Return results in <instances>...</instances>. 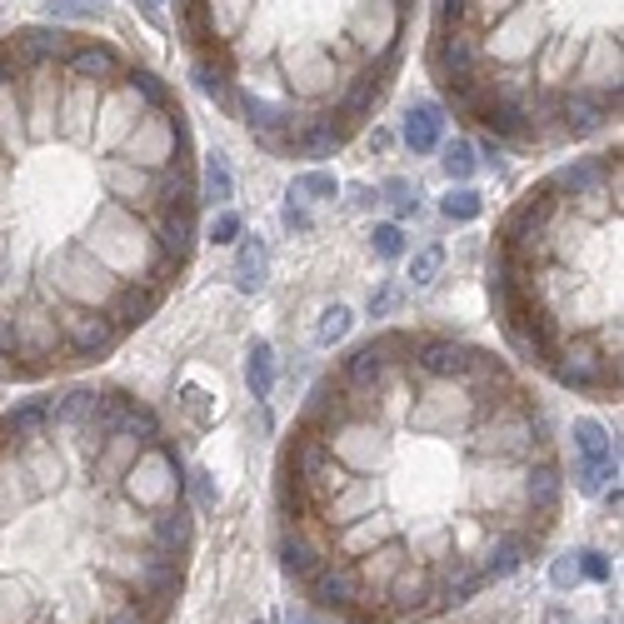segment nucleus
Returning <instances> with one entry per match:
<instances>
[{"instance_id":"1","label":"nucleus","mask_w":624,"mask_h":624,"mask_svg":"<svg viewBox=\"0 0 624 624\" xmlns=\"http://www.w3.org/2000/svg\"><path fill=\"white\" fill-rule=\"evenodd\" d=\"M200 240L195 135L130 50L70 25L0 40V385L100 365Z\"/></svg>"},{"instance_id":"2","label":"nucleus","mask_w":624,"mask_h":624,"mask_svg":"<svg viewBox=\"0 0 624 624\" xmlns=\"http://www.w3.org/2000/svg\"><path fill=\"white\" fill-rule=\"evenodd\" d=\"M420 0H175L200 90L260 150L335 155L390 95Z\"/></svg>"},{"instance_id":"3","label":"nucleus","mask_w":624,"mask_h":624,"mask_svg":"<svg viewBox=\"0 0 624 624\" xmlns=\"http://www.w3.org/2000/svg\"><path fill=\"white\" fill-rule=\"evenodd\" d=\"M490 300L520 360L620 400V145L530 185L490 245Z\"/></svg>"},{"instance_id":"4","label":"nucleus","mask_w":624,"mask_h":624,"mask_svg":"<svg viewBox=\"0 0 624 624\" xmlns=\"http://www.w3.org/2000/svg\"><path fill=\"white\" fill-rule=\"evenodd\" d=\"M430 75L515 150L585 140L620 120V0H435Z\"/></svg>"},{"instance_id":"5","label":"nucleus","mask_w":624,"mask_h":624,"mask_svg":"<svg viewBox=\"0 0 624 624\" xmlns=\"http://www.w3.org/2000/svg\"><path fill=\"white\" fill-rule=\"evenodd\" d=\"M440 140H445V105L420 100V105L405 115V145H410L415 155H435Z\"/></svg>"},{"instance_id":"6","label":"nucleus","mask_w":624,"mask_h":624,"mask_svg":"<svg viewBox=\"0 0 624 624\" xmlns=\"http://www.w3.org/2000/svg\"><path fill=\"white\" fill-rule=\"evenodd\" d=\"M575 460L580 465H620V450H615V440H610V430L600 425V420H575Z\"/></svg>"},{"instance_id":"7","label":"nucleus","mask_w":624,"mask_h":624,"mask_svg":"<svg viewBox=\"0 0 624 624\" xmlns=\"http://www.w3.org/2000/svg\"><path fill=\"white\" fill-rule=\"evenodd\" d=\"M245 390H250V400H270V390H275V350H270V340H250V350H245Z\"/></svg>"},{"instance_id":"8","label":"nucleus","mask_w":624,"mask_h":624,"mask_svg":"<svg viewBox=\"0 0 624 624\" xmlns=\"http://www.w3.org/2000/svg\"><path fill=\"white\" fill-rule=\"evenodd\" d=\"M235 285H240V295H260L265 290V240L260 235L240 245V255H235Z\"/></svg>"},{"instance_id":"9","label":"nucleus","mask_w":624,"mask_h":624,"mask_svg":"<svg viewBox=\"0 0 624 624\" xmlns=\"http://www.w3.org/2000/svg\"><path fill=\"white\" fill-rule=\"evenodd\" d=\"M340 195V180L330 170H300L290 180V205H320V200H335Z\"/></svg>"},{"instance_id":"10","label":"nucleus","mask_w":624,"mask_h":624,"mask_svg":"<svg viewBox=\"0 0 624 624\" xmlns=\"http://www.w3.org/2000/svg\"><path fill=\"white\" fill-rule=\"evenodd\" d=\"M440 165H445V175L450 180H470L475 170H480V155H475V145L470 140H440Z\"/></svg>"},{"instance_id":"11","label":"nucleus","mask_w":624,"mask_h":624,"mask_svg":"<svg viewBox=\"0 0 624 624\" xmlns=\"http://www.w3.org/2000/svg\"><path fill=\"white\" fill-rule=\"evenodd\" d=\"M350 325H355L350 305H325V310H320V325H315V345H320V350H335V345L350 335Z\"/></svg>"},{"instance_id":"12","label":"nucleus","mask_w":624,"mask_h":624,"mask_svg":"<svg viewBox=\"0 0 624 624\" xmlns=\"http://www.w3.org/2000/svg\"><path fill=\"white\" fill-rule=\"evenodd\" d=\"M480 210H485V195H480V190H470V185H460V190H450V195L440 200V215H445V220H455V225L480 220Z\"/></svg>"},{"instance_id":"13","label":"nucleus","mask_w":624,"mask_h":624,"mask_svg":"<svg viewBox=\"0 0 624 624\" xmlns=\"http://www.w3.org/2000/svg\"><path fill=\"white\" fill-rule=\"evenodd\" d=\"M440 270H445V245H425V250H415L410 255V285L415 290H425V285H435L440 280Z\"/></svg>"},{"instance_id":"14","label":"nucleus","mask_w":624,"mask_h":624,"mask_svg":"<svg viewBox=\"0 0 624 624\" xmlns=\"http://www.w3.org/2000/svg\"><path fill=\"white\" fill-rule=\"evenodd\" d=\"M230 190H235V185H230V165H225V160L215 155V160L205 165V185H200V200H210L215 210H225V205H230Z\"/></svg>"},{"instance_id":"15","label":"nucleus","mask_w":624,"mask_h":624,"mask_svg":"<svg viewBox=\"0 0 624 624\" xmlns=\"http://www.w3.org/2000/svg\"><path fill=\"white\" fill-rule=\"evenodd\" d=\"M610 480H620V465H580L575 460V490L580 495H605Z\"/></svg>"},{"instance_id":"16","label":"nucleus","mask_w":624,"mask_h":624,"mask_svg":"<svg viewBox=\"0 0 624 624\" xmlns=\"http://www.w3.org/2000/svg\"><path fill=\"white\" fill-rule=\"evenodd\" d=\"M370 250H375L380 260H400V255H405V230H400L395 220L375 225V230H370Z\"/></svg>"},{"instance_id":"17","label":"nucleus","mask_w":624,"mask_h":624,"mask_svg":"<svg viewBox=\"0 0 624 624\" xmlns=\"http://www.w3.org/2000/svg\"><path fill=\"white\" fill-rule=\"evenodd\" d=\"M185 500H190V510H200V515H210V510L220 505V495H215V480H210L205 470H195V475H185Z\"/></svg>"},{"instance_id":"18","label":"nucleus","mask_w":624,"mask_h":624,"mask_svg":"<svg viewBox=\"0 0 624 624\" xmlns=\"http://www.w3.org/2000/svg\"><path fill=\"white\" fill-rule=\"evenodd\" d=\"M385 195H390V205H395V215H400V220H410V215L420 210V190H415L410 180H400V175H395V180H385Z\"/></svg>"},{"instance_id":"19","label":"nucleus","mask_w":624,"mask_h":624,"mask_svg":"<svg viewBox=\"0 0 624 624\" xmlns=\"http://www.w3.org/2000/svg\"><path fill=\"white\" fill-rule=\"evenodd\" d=\"M575 565H580V580H595V585L610 580V555H605V550H580Z\"/></svg>"},{"instance_id":"20","label":"nucleus","mask_w":624,"mask_h":624,"mask_svg":"<svg viewBox=\"0 0 624 624\" xmlns=\"http://www.w3.org/2000/svg\"><path fill=\"white\" fill-rule=\"evenodd\" d=\"M180 410H185V420H190V425H210V395H205V390L185 385V395H180Z\"/></svg>"},{"instance_id":"21","label":"nucleus","mask_w":624,"mask_h":624,"mask_svg":"<svg viewBox=\"0 0 624 624\" xmlns=\"http://www.w3.org/2000/svg\"><path fill=\"white\" fill-rule=\"evenodd\" d=\"M240 230H245V225H240V215H235V210H220V215L210 220V240H215V245L240 240Z\"/></svg>"},{"instance_id":"22","label":"nucleus","mask_w":624,"mask_h":624,"mask_svg":"<svg viewBox=\"0 0 624 624\" xmlns=\"http://www.w3.org/2000/svg\"><path fill=\"white\" fill-rule=\"evenodd\" d=\"M550 585H555V590H575V585H580V565H575V555H560V560L550 565Z\"/></svg>"},{"instance_id":"23","label":"nucleus","mask_w":624,"mask_h":624,"mask_svg":"<svg viewBox=\"0 0 624 624\" xmlns=\"http://www.w3.org/2000/svg\"><path fill=\"white\" fill-rule=\"evenodd\" d=\"M100 10V0H50V15H55V25L60 20H80V15H95Z\"/></svg>"},{"instance_id":"24","label":"nucleus","mask_w":624,"mask_h":624,"mask_svg":"<svg viewBox=\"0 0 624 624\" xmlns=\"http://www.w3.org/2000/svg\"><path fill=\"white\" fill-rule=\"evenodd\" d=\"M390 310H395V285H380V290L370 295V315H375V320H385Z\"/></svg>"},{"instance_id":"25","label":"nucleus","mask_w":624,"mask_h":624,"mask_svg":"<svg viewBox=\"0 0 624 624\" xmlns=\"http://www.w3.org/2000/svg\"><path fill=\"white\" fill-rule=\"evenodd\" d=\"M285 225H290V230H310V215H305V205H285Z\"/></svg>"},{"instance_id":"26","label":"nucleus","mask_w":624,"mask_h":624,"mask_svg":"<svg viewBox=\"0 0 624 624\" xmlns=\"http://www.w3.org/2000/svg\"><path fill=\"white\" fill-rule=\"evenodd\" d=\"M350 195H355V205H370V200H380V195H375V190H370V185H355V190H350Z\"/></svg>"},{"instance_id":"27","label":"nucleus","mask_w":624,"mask_h":624,"mask_svg":"<svg viewBox=\"0 0 624 624\" xmlns=\"http://www.w3.org/2000/svg\"><path fill=\"white\" fill-rule=\"evenodd\" d=\"M285 624H315V620H310V615H295V610H290V615H285Z\"/></svg>"},{"instance_id":"28","label":"nucleus","mask_w":624,"mask_h":624,"mask_svg":"<svg viewBox=\"0 0 624 624\" xmlns=\"http://www.w3.org/2000/svg\"><path fill=\"white\" fill-rule=\"evenodd\" d=\"M255 624H260V620H255Z\"/></svg>"}]
</instances>
